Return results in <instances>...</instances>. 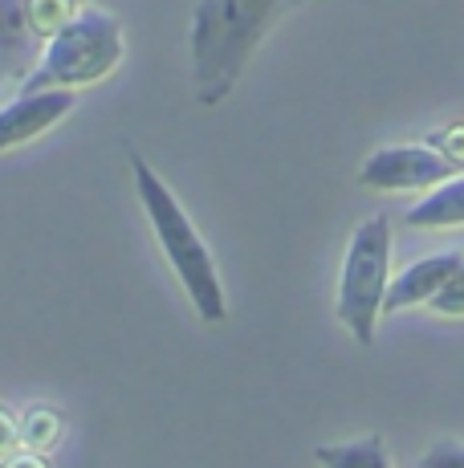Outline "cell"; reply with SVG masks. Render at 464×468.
<instances>
[{
	"label": "cell",
	"mask_w": 464,
	"mask_h": 468,
	"mask_svg": "<svg viewBox=\"0 0 464 468\" xmlns=\"http://www.w3.org/2000/svg\"><path fill=\"white\" fill-rule=\"evenodd\" d=\"M290 0H200L192 8V82L204 106L225 102Z\"/></svg>",
	"instance_id": "obj_1"
},
{
	"label": "cell",
	"mask_w": 464,
	"mask_h": 468,
	"mask_svg": "<svg viewBox=\"0 0 464 468\" xmlns=\"http://www.w3.org/2000/svg\"><path fill=\"white\" fill-rule=\"evenodd\" d=\"M419 468H464V444H457V440H440L436 448H427V456L419 461Z\"/></svg>",
	"instance_id": "obj_13"
},
{
	"label": "cell",
	"mask_w": 464,
	"mask_h": 468,
	"mask_svg": "<svg viewBox=\"0 0 464 468\" xmlns=\"http://www.w3.org/2000/svg\"><path fill=\"white\" fill-rule=\"evenodd\" d=\"M16 436H21V431H16L13 420H8V411L0 408V456L13 452V448H16Z\"/></svg>",
	"instance_id": "obj_14"
},
{
	"label": "cell",
	"mask_w": 464,
	"mask_h": 468,
	"mask_svg": "<svg viewBox=\"0 0 464 468\" xmlns=\"http://www.w3.org/2000/svg\"><path fill=\"white\" fill-rule=\"evenodd\" d=\"M464 265L460 253H432V257H419L395 282H387V298H383V314H395V310H407V305H419V302H432L436 293L448 285V277Z\"/></svg>",
	"instance_id": "obj_8"
},
{
	"label": "cell",
	"mask_w": 464,
	"mask_h": 468,
	"mask_svg": "<svg viewBox=\"0 0 464 468\" xmlns=\"http://www.w3.org/2000/svg\"><path fill=\"white\" fill-rule=\"evenodd\" d=\"M74 111V90H37V94H16L0 111V151L29 143L49 127H58Z\"/></svg>",
	"instance_id": "obj_7"
},
{
	"label": "cell",
	"mask_w": 464,
	"mask_h": 468,
	"mask_svg": "<svg viewBox=\"0 0 464 468\" xmlns=\"http://www.w3.org/2000/svg\"><path fill=\"white\" fill-rule=\"evenodd\" d=\"M404 220L407 229H457L464 224V171L432 187L424 200H416Z\"/></svg>",
	"instance_id": "obj_9"
},
{
	"label": "cell",
	"mask_w": 464,
	"mask_h": 468,
	"mask_svg": "<svg viewBox=\"0 0 464 468\" xmlns=\"http://www.w3.org/2000/svg\"><path fill=\"white\" fill-rule=\"evenodd\" d=\"M314 461L322 468H391L387 444L379 436L346 440V444H318Z\"/></svg>",
	"instance_id": "obj_10"
},
{
	"label": "cell",
	"mask_w": 464,
	"mask_h": 468,
	"mask_svg": "<svg viewBox=\"0 0 464 468\" xmlns=\"http://www.w3.org/2000/svg\"><path fill=\"white\" fill-rule=\"evenodd\" d=\"M122 61V29L111 13L102 8H78L66 25L49 37L41 66L29 74L21 94H37V90H74L102 82L114 74Z\"/></svg>",
	"instance_id": "obj_3"
},
{
	"label": "cell",
	"mask_w": 464,
	"mask_h": 468,
	"mask_svg": "<svg viewBox=\"0 0 464 468\" xmlns=\"http://www.w3.org/2000/svg\"><path fill=\"white\" fill-rule=\"evenodd\" d=\"M58 431H61V424H58V416H53L49 408H33L29 416H25L21 436H25V444L46 448V444H53V436H58Z\"/></svg>",
	"instance_id": "obj_11"
},
{
	"label": "cell",
	"mask_w": 464,
	"mask_h": 468,
	"mask_svg": "<svg viewBox=\"0 0 464 468\" xmlns=\"http://www.w3.org/2000/svg\"><path fill=\"white\" fill-rule=\"evenodd\" d=\"M391 282V220L387 216H371L354 229L351 249L343 261V282H338V318L363 346L374 342L383 298H387Z\"/></svg>",
	"instance_id": "obj_4"
},
{
	"label": "cell",
	"mask_w": 464,
	"mask_h": 468,
	"mask_svg": "<svg viewBox=\"0 0 464 468\" xmlns=\"http://www.w3.org/2000/svg\"><path fill=\"white\" fill-rule=\"evenodd\" d=\"M82 0H0V86L21 90Z\"/></svg>",
	"instance_id": "obj_5"
},
{
	"label": "cell",
	"mask_w": 464,
	"mask_h": 468,
	"mask_svg": "<svg viewBox=\"0 0 464 468\" xmlns=\"http://www.w3.org/2000/svg\"><path fill=\"white\" fill-rule=\"evenodd\" d=\"M5 468H46V461H41V456H29V452H16L5 461Z\"/></svg>",
	"instance_id": "obj_15"
},
{
	"label": "cell",
	"mask_w": 464,
	"mask_h": 468,
	"mask_svg": "<svg viewBox=\"0 0 464 468\" xmlns=\"http://www.w3.org/2000/svg\"><path fill=\"white\" fill-rule=\"evenodd\" d=\"M427 305H432L440 318H464V265L448 277V285H444V290L436 293Z\"/></svg>",
	"instance_id": "obj_12"
},
{
	"label": "cell",
	"mask_w": 464,
	"mask_h": 468,
	"mask_svg": "<svg viewBox=\"0 0 464 468\" xmlns=\"http://www.w3.org/2000/svg\"><path fill=\"white\" fill-rule=\"evenodd\" d=\"M460 176L448 155H440L427 143H399V147L374 151L359 167V184L371 192H412V187H440L444 179Z\"/></svg>",
	"instance_id": "obj_6"
},
{
	"label": "cell",
	"mask_w": 464,
	"mask_h": 468,
	"mask_svg": "<svg viewBox=\"0 0 464 468\" xmlns=\"http://www.w3.org/2000/svg\"><path fill=\"white\" fill-rule=\"evenodd\" d=\"M131 171H135L139 204H142V212H147L151 229H155V240H159V249H163L167 265H172L175 277H180L192 310L200 314L204 322H225V314H228L225 285H220L216 261H212L208 245L200 240L195 224L187 220V212L172 196V187H167L163 179L151 171L147 159L135 155V151H131Z\"/></svg>",
	"instance_id": "obj_2"
}]
</instances>
